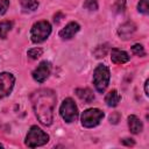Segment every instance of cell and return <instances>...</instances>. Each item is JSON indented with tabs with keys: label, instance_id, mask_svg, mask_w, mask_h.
<instances>
[{
	"label": "cell",
	"instance_id": "25",
	"mask_svg": "<svg viewBox=\"0 0 149 149\" xmlns=\"http://www.w3.org/2000/svg\"><path fill=\"white\" fill-rule=\"evenodd\" d=\"M122 143L126 144V146H134V141L132 139H123L122 140Z\"/></svg>",
	"mask_w": 149,
	"mask_h": 149
},
{
	"label": "cell",
	"instance_id": "21",
	"mask_svg": "<svg viewBox=\"0 0 149 149\" xmlns=\"http://www.w3.org/2000/svg\"><path fill=\"white\" fill-rule=\"evenodd\" d=\"M137 8L141 13L143 14H148V0H140L139 5H137Z\"/></svg>",
	"mask_w": 149,
	"mask_h": 149
},
{
	"label": "cell",
	"instance_id": "26",
	"mask_svg": "<svg viewBox=\"0 0 149 149\" xmlns=\"http://www.w3.org/2000/svg\"><path fill=\"white\" fill-rule=\"evenodd\" d=\"M148 83H149L148 80H146V83H144V92H146L147 95L149 94V93H148Z\"/></svg>",
	"mask_w": 149,
	"mask_h": 149
},
{
	"label": "cell",
	"instance_id": "3",
	"mask_svg": "<svg viewBox=\"0 0 149 149\" xmlns=\"http://www.w3.org/2000/svg\"><path fill=\"white\" fill-rule=\"evenodd\" d=\"M49 141V136L47 133H44L41 128H38L37 126H33L30 128V130L27 134L26 137V144L30 148H35V147H40L45 144Z\"/></svg>",
	"mask_w": 149,
	"mask_h": 149
},
{
	"label": "cell",
	"instance_id": "12",
	"mask_svg": "<svg viewBox=\"0 0 149 149\" xmlns=\"http://www.w3.org/2000/svg\"><path fill=\"white\" fill-rule=\"evenodd\" d=\"M128 126H129V129L133 134H139L142 130V127H143L141 120L135 115L128 116Z\"/></svg>",
	"mask_w": 149,
	"mask_h": 149
},
{
	"label": "cell",
	"instance_id": "11",
	"mask_svg": "<svg viewBox=\"0 0 149 149\" xmlns=\"http://www.w3.org/2000/svg\"><path fill=\"white\" fill-rule=\"evenodd\" d=\"M135 30H136V26H135L133 22H126V23H123V24L119 28L118 34H119V36H121V38L128 40V38H130V36L135 33Z\"/></svg>",
	"mask_w": 149,
	"mask_h": 149
},
{
	"label": "cell",
	"instance_id": "2",
	"mask_svg": "<svg viewBox=\"0 0 149 149\" xmlns=\"http://www.w3.org/2000/svg\"><path fill=\"white\" fill-rule=\"evenodd\" d=\"M108 81H109V69L104 64H99L93 72V84L97 91L102 93L106 90Z\"/></svg>",
	"mask_w": 149,
	"mask_h": 149
},
{
	"label": "cell",
	"instance_id": "10",
	"mask_svg": "<svg viewBox=\"0 0 149 149\" xmlns=\"http://www.w3.org/2000/svg\"><path fill=\"white\" fill-rule=\"evenodd\" d=\"M111 59L114 64H123L126 62L129 61V56L127 52H125L123 50H120V49H112L111 51Z\"/></svg>",
	"mask_w": 149,
	"mask_h": 149
},
{
	"label": "cell",
	"instance_id": "9",
	"mask_svg": "<svg viewBox=\"0 0 149 149\" xmlns=\"http://www.w3.org/2000/svg\"><path fill=\"white\" fill-rule=\"evenodd\" d=\"M79 24L77 22H70L69 24L65 26V28H63L59 31V36L63 40H70L72 36H74V34L79 30Z\"/></svg>",
	"mask_w": 149,
	"mask_h": 149
},
{
	"label": "cell",
	"instance_id": "22",
	"mask_svg": "<svg viewBox=\"0 0 149 149\" xmlns=\"http://www.w3.org/2000/svg\"><path fill=\"white\" fill-rule=\"evenodd\" d=\"M132 50H133V52L135 54V55H137V56H144V49H143V47L141 45V44H134L133 47H132Z\"/></svg>",
	"mask_w": 149,
	"mask_h": 149
},
{
	"label": "cell",
	"instance_id": "17",
	"mask_svg": "<svg viewBox=\"0 0 149 149\" xmlns=\"http://www.w3.org/2000/svg\"><path fill=\"white\" fill-rule=\"evenodd\" d=\"M125 8H126V0H116L115 3H114V6H113L114 12H116V13L123 12Z\"/></svg>",
	"mask_w": 149,
	"mask_h": 149
},
{
	"label": "cell",
	"instance_id": "6",
	"mask_svg": "<svg viewBox=\"0 0 149 149\" xmlns=\"http://www.w3.org/2000/svg\"><path fill=\"white\" fill-rule=\"evenodd\" d=\"M59 112H61V115L62 118L66 121V122H72L74 121L77 118H78V109H77V106L74 104V101L70 98L65 99L63 101V104L61 105V108H59Z\"/></svg>",
	"mask_w": 149,
	"mask_h": 149
},
{
	"label": "cell",
	"instance_id": "23",
	"mask_svg": "<svg viewBox=\"0 0 149 149\" xmlns=\"http://www.w3.org/2000/svg\"><path fill=\"white\" fill-rule=\"evenodd\" d=\"M9 6V0H0V14H5Z\"/></svg>",
	"mask_w": 149,
	"mask_h": 149
},
{
	"label": "cell",
	"instance_id": "15",
	"mask_svg": "<svg viewBox=\"0 0 149 149\" xmlns=\"http://www.w3.org/2000/svg\"><path fill=\"white\" fill-rule=\"evenodd\" d=\"M13 23L10 21H2L0 22V38H6L8 31L12 29Z\"/></svg>",
	"mask_w": 149,
	"mask_h": 149
},
{
	"label": "cell",
	"instance_id": "7",
	"mask_svg": "<svg viewBox=\"0 0 149 149\" xmlns=\"http://www.w3.org/2000/svg\"><path fill=\"white\" fill-rule=\"evenodd\" d=\"M14 76L8 72L0 73V99L8 95L14 86Z\"/></svg>",
	"mask_w": 149,
	"mask_h": 149
},
{
	"label": "cell",
	"instance_id": "14",
	"mask_svg": "<svg viewBox=\"0 0 149 149\" xmlns=\"http://www.w3.org/2000/svg\"><path fill=\"white\" fill-rule=\"evenodd\" d=\"M120 99H121V97H120V94H119L115 90L109 91V92L106 94V97H105V101H106V104H107L109 107H115V106L119 104Z\"/></svg>",
	"mask_w": 149,
	"mask_h": 149
},
{
	"label": "cell",
	"instance_id": "13",
	"mask_svg": "<svg viewBox=\"0 0 149 149\" xmlns=\"http://www.w3.org/2000/svg\"><path fill=\"white\" fill-rule=\"evenodd\" d=\"M76 94L86 104H90L93 101L94 99V94L92 93V91L90 88H77L76 90Z\"/></svg>",
	"mask_w": 149,
	"mask_h": 149
},
{
	"label": "cell",
	"instance_id": "16",
	"mask_svg": "<svg viewBox=\"0 0 149 149\" xmlns=\"http://www.w3.org/2000/svg\"><path fill=\"white\" fill-rule=\"evenodd\" d=\"M20 3L26 10H35L38 6L37 0H20Z\"/></svg>",
	"mask_w": 149,
	"mask_h": 149
},
{
	"label": "cell",
	"instance_id": "19",
	"mask_svg": "<svg viewBox=\"0 0 149 149\" xmlns=\"http://www.w3.org/2000/svg\"><path fill=\"white\" fill-rule=\"evenodd\" d=\"M84 7L90 10H97L98 9V2L97 0H85Z\"/></svg>",
	"mask_w": 149,
	"mask_h": 149
},
{
	"label": "cell",
	"instance_id": "4",
	"mask_svg": "<svg viewBox=\"0 0 149 149\" xmlns=\"http://www.w3.org/2000/svg\"><path fill=\"white\" fill-rule=\"evenodd\" d=\"M51 33V26L47 21H38L31 28V41L35 43L43 42Z\"/></svg>",
	"mask_w": 149,
	"mask_h": 149
},
{
	"label": "cell",
	"instance_id": "24",
	"mask_svg": "<svg viewBox=\"0 0 149 149\" xmlns=\"http://www.w3.org/2000/svg\"><path fill=\"white\" fill-rule=\"evenodd\" d=\"M111 122H113V123H116L118 121H119V119H120V114L119 113H114L113 115H111Z\"/></svg>",
	"mask_w": 149,
	"mask_h": 149
},
{
	"label": "cell",
	"instance_id": "5",
	"mask_svg": "<svg viewBox=\"0 0 149 149\" xmlns=\"http://www.w3.org/2000/svg\"><path fill=\"white\" fill-rule=\"evenodd\" d=\"M104 118V112L98 108H90L83 112L81 114V123L84 127L91 128L99 125L101 119Z\"/></svg>",
	"mask_w": 149,
	"mask_h": 149
},
{
	"label": "cell",
	"instance_id": "1",
	"mask_svg": "<svg viewBox=\"0 0 149 149\" xmlns=\"http://www.w3.org/2000/svg\"><path fill=\"white\" fill-rule=\"evenodd\" d=\"M31 102L37 119L45 126L51 125L56 95L51 90L42 88L31 94Z\"/></svg>",
	"mask_w": 149,
	"mask_h": 149
},
{
	"label": "cell",
	"instance_id": "20",
	"mask_svg": "<svg viewBox=\"0 0 149 149\" xmlns=\"http://www.w3.org/2000/svg\"><path fill=\"white\" fill-rule=\"evenodd\" d=\"M106 52H107V45H99V47L94 50V55H95V57H98V58L105 57Z\"/></svg>",
	"mask_w": 149,
	"mask_h": 149
},
{
	"label": "cell",
	"instance_id": "18",
	"mask_svg": "<svg viewBox=\"0 0 149 149\" xmlns=\"http://www.w3.org/2000/svg\"><path fill=\"white\" fill-rule=\"evenodd\" d=\"M42 52H43L42 49H40V48H34V49H30V50L28 51V57H30L31 59H36V58H38V57L42 55Z\"/></svg>",
	"mask_w": 149,
	"mask_h": 149
},
{
	"label": "cell",
	"instance_id": "8",
	"mask_svg": "<svg viewBox=\"0 0 149 149\" xmlns=\"http://www.w3.org/2000/svg\"><path fill=\"white\" fill-rule=\"evenodd\" d=\"M49 74H50V63L44 61L40 63V65L34 70L33 78L38 83H43L49 77Z\"/></svg>",
	"mask_w": 149,
	"mask_h": 149
}]
</instances>
